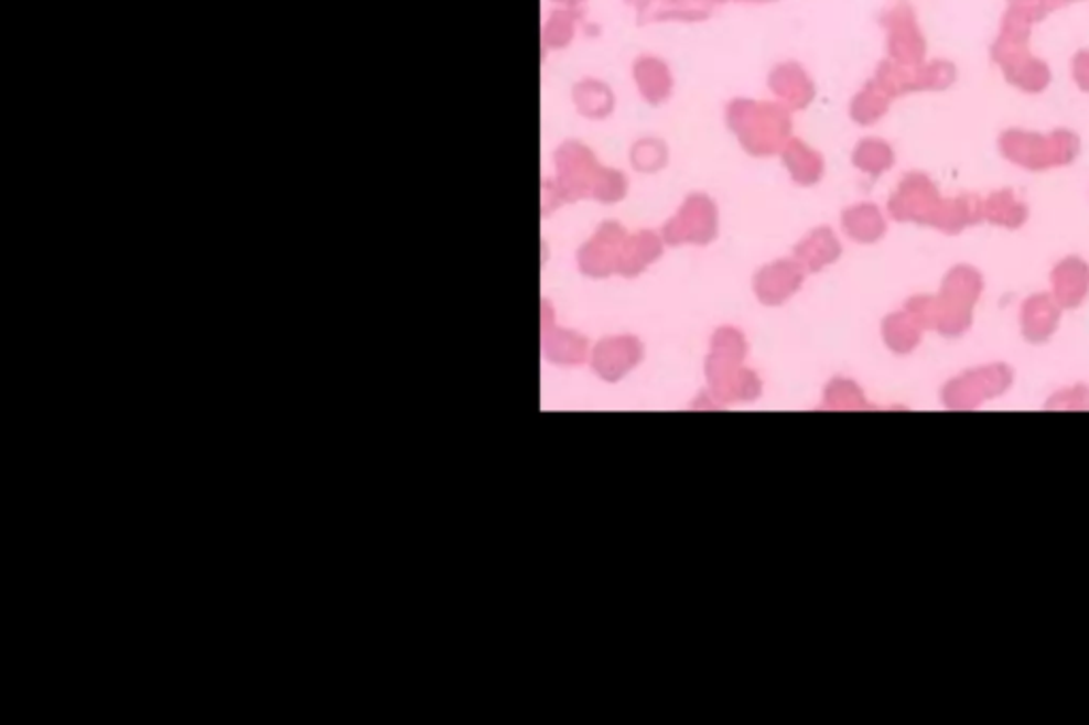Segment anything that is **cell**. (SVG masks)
<instances>
[{"instance_id":"cell-1","label":"cell","mask_w":1089,"mask_h":725,"mask_svg":"<svg viewBox=\"0 0 1089 725\" xmlns=\"http://www.w3.org/2000/svg\"><path fill=\"white\" fill-rule=\"evenodd\" d=\"M727 128L754 158L781 153L791 139V111L781 102L734 98L726 107Z\"/></svg>"},{"instance_id":"cell-2","label":"cell","mask_w":1089,"mask_h":725,"mask_svg":"<svg viewBox=\"0 0 1089 725\" xmlns=\"http://www.w3.org/2000/svg\"><path fill=\"white\" fill-rule=\"evenodd\" d=\"M1000 153L1026 169V171H1049L1068 166L1081 152V141L1070 130H1054L1049 134L1006 130L1000 134Z\"/></svg>"},{"instance_id":"cell-3","label":"cell","mask_w":1089,"mask_h":725,"mask_svg":"<svg viewBox=\"0 0 1089 725\" xmlns=\"http://www.w3.org/2000/svg\"><path fill=\"white\" fill-rule=\"evenodd\" d=\"M553 166L556 177L551 185L562 205L592 198L603 164L590 148L579 141H564L553 153Z\"/></svg>"},{"instance_id":"cell-4","label":"cell","mask_w":1089,"mask_h":725,"mask_svg":"<svg viewBox=\"0 0 1089 725\" xmlns=\"http://www.w3.org/2000/svg\"><path fill=\"white\" fill-rule=\"evenodd\" d=\"M947 198L938 194L937 183L924 173H908L887 201V212L896 221H915L938 228Z\"/></svg>"},{"instance_id":"cell-5","label":"cell","mask_w":1089,"mask_h":725,"mask_svg":"<svg viewBox=\"0 0 1089 725\" xmlns=\"http://www.w3.org/2000/svg\"><path fill=\"white\" fill-rule=\"evenodd\" d=\"M720 212L711 196L690 194L679 212L665 224L662 239L672 247L679 245H709L718 239Z\"/></svg>"},{"instance_id":"cell-6","label":"cell","mask_w":1089,"mask_h":725,"mask_svg":"<svg viewBox=\"0 0 1089 725\" xmlns=\"http://www.w3.org/2000/svg\"><path fill=\"white\" fill-rule=\"evenodd\" d=\"M873 82L894 100L908 91L949 88L956 82V66L945 61L928 62L917 66L883 61L878 64Z\"/></svg>"},{"instance_id":"cell-7","label":"cell","mask_w":1089,"mask_h":725,"mask_svg":"<svg viewBox=\"0 0 1089 725\" xmlns=\"http://www.w3.org/2000/svg\"><path fill=\"white\" fill-rule=\"evenodd\" d=\"M881 24L887 31L889 61L905 64V66L924 64L926 41L919 31L915 11L907 0L892 2L881 15Z\"/></svg>"},{"instance_id":"cell-8","label":"cell","mask_w":1089,"mask_h":725,"mask_svg":"<svg viewBox=\"0 0 1089 725\" xmlns=\"http://www.w3.org/2000/svg\"><path fill=\"white\" fill-rule=\"evenodd\" d=\"M628 239L619 221H605L592 235V239L579 249V269L590 277H608L617 272L619 253Z\"/></svg>"},{"instance_id":"cell-9","label":"cell","mask_w":1089,"mask_h":725,"mask_svg":"<svg viewBox=\"0 0 1089 725\" xmlns=\"http://www.w3.org/2000/svg\"><path fill=\"white\" fill-rule=\"evenodd\" d=\"M768 90L789 111L807 109L816 98V84L798 62H781L768 75Z\"/></svg>"},{"instance_id":"cell-10","label":"cell","mask_w":1089,"mask_h":725,"mask_svg":"<svg viewBox=\"0 0 1089 725\" xmlns=\"http://www.w3.org/2000/svg\"><path fill=\"white\" fill-rule=\"evenodd\" d=\"M626 2L635 7L638 24L670 22V20L702 22L713 11L711 0H626Z\"/></svg>"},{"instance_id":"cell-11","label":"cell","mask_w":1089,"mask_h":725,"mask_svg":"<svg viewBox=\"0 0 1089 725\" xmlns=\"http://www.w3.org/2000/svg\"><path fill=\"white\" fill-rule=\"evenodd\" d=\"M802 279H805V269L798 262L781 260V262L768 264L756 274V281H754L756 296L762 303L770 304V306L786 303L789 296H794L798 292V288L802 285Z\"/></svg>"},{"instance_id":"cell-12","label":"cell","mask_w":1089,"mask_h":725,"mask_svg":"<svg viewBox=\"0 0 1089 725\" xmlns=\"http://www.w3.org/2000/svg\"><path fill=\"white\" fill-rule=\"evenodd\" d=\"M643 358V347L635 336H613L601 340L594 351V368L601 377L615 381L633 370Z\"/></svg>"},{"instance_id":"cell-13","label":"cell","mask_w":1089,"mask_h":725,"mask_svg":"<svg viewBox=\"0 0 1089 725\" xmlns=\"http://www.w3.org/2000/svg\"><path fill=\"white\" fill-rule=\"evenodd\" d=\"M633 77H635L636 90L643 96V100L651 107H660L672 96V73L670 66L662 58L656 56H640L633 64Z\"/></svg>"},{"instance_id":"cell-14","label":"cell","mask_w":1089,"mask_h":725,"mask_svg":"<svg viewBox=\"0 0 1089 725\" xmlns=\"http://www.w3.org/2000/svg\"><path fill=\"white\" fill-rule=\"evenodd\" d=\"M781 160L786 164L789 177L802 187H811L823 180L826 173L823 155L800 139L791 137L787 141L786 148L781 150Z\"/></svg>"},{"instance_id":"cell-15","label":"cell","mask_w":1089,"mask_h":725,"mask_svg":"<svg viewBox=\"0 0 1089 725\" xmlns=\"http://www.w3.org/2000/svg\"><path fill=\"white\" fill-rule=\"evenodd\" d=\"M665 239H660L654 230H638L635 235H628L624 242V249L619 253L617 272L626 277H635L638 272L645 271L651 262H656L662 256Z\"/></svg>"},{"instance_id":"cell-16","label":"cell","mask_w":1089,"mask_h":725,"mask_svg":"<svg viewBox=\"0 0 1089 725\" xmlns=\"http://www.w3.org/2000/svg\"><path fill=\"white\" fill-rule=\"evenodd\" d=\"M794 253H796V262L805 271H821L823 267L832 264L841 256V242L830 228L821 226V228H816L807 239L798 242Z\"/></svg>"},{"instance_id":"cell-17","label":"cell","mask_w":1089,"mask_h":725,"mask_svg":"<svg viewBox=\"0 0 1089 725\" xmlns=\"http://www.w3.org/2000/svg\"><path fill=\"white\" fill-rule=\"evenodd\" d=\"M841 224L849 239L858 242H877L887 230L885 217L875 203L851 205L841 215Z\"/></svg>"},{"instance_id":"cell-18","label":"cell","mask_w":1089,"mask_h":725,"mask_svg":"<svg viewBox=\"0 0 1089 725\" xmlns=\"http://www.w3.org/2000/svg\"><path fill=\"white\" fill-rule=\"evenodd\" d=\"M573 102L579 116L587 120H605L615 109V94L601 79H581L573 88Z\"/></svg>"},{"instance_id":"cell-19","label":"cell","mask_w":1089,"mask_h":725,"mask_svg":"<svg viewBox=\"0 0 1089 725\" xmlns=\"http://www.w3.org/2000/svg\"><path fill=\"white\" fill-rule=\"evenodd\" d=\"M1089 269L1077 258H1068L1054 271V292L1064 306H1077L1086 299Z\"/></svg>"},{"instance_id":"cell-20","label":"cell","mask_w":1089,"mask_h":725,"mask_svg":"<svg viewBox=\"0 0 1089 725\" xmlns=\"http://www.w3.org/2000/svg\"><path fill=\"white\" fill-rule=\"evenodd\" d=\"M983 219L996 226L1020 228L1028 219V207L1011 190H1000L983 198Z\"/></svg>"},{"instance_id":"cell-21","label":"cell","mask_w":1089,"mask_h":725,"mask_svg":"<svg viewBox=\"0 0 1089 725\" xmlns=\"http://www.w3.org/2000/svg\"><path fill=\"white\" fill-rule=\"evenodd\" d=\"M851 164L871 177H881L896 164V153L889 143L881 139H862L853 148Z\"/></svg>"},{"instance_id":"cell-22","label":"cell","mask_w":1089,"mask_h":725,"mask_svg":"<svg viewBox=\"0 0 1089 725\" xmlns=\"http://www.w3.org/2000/svg\"><path fill=\"white\" fill-rule=\"evenodd\" d=\"M889 105H892V98L871 79L862 90L853 96V100L849 105V116L860 126H873L889 111Z\"/></svg>"},{"instance_id":"cell-23","label":"cell","mask_w":1089,"mask_h":725,"mask_svg":"<svg viewBox=\"0 0 1089 725\" xmlns=\"http://www.w3.org/2000/svg\"><path fill=\"white\" fill-rule=\"evenodd\" d=\"M1058 306L1045 296L1029 299L1024 306V333L1029 340H1045L1056 331Z\"/></svg>"},{"instance_id":"cell-24","label":"cell","mask_w":1089,"mask_h":725,"mask_svg":"<svg viewBox=\"0 0 1089 725\" xmlns=\"http://www.w3.org/2000/svg\"><path fill=\"white\" fill-rule=\"evenodd\" d=\"M583 20V11L575 9H558L553 11L543 26V47L549 50H562L575 39L576 24Z\"/></svg>"},{"instance_id":"cell-25","label":"cell","mask_w":1089,"mask_h":725,"mask_svg":"<svg viewBox=\"0 0 1089 725\" xmlns=\"http://www.w3.org/2000/svg\"><path fill=\"white\" fill-rule=\"evenodd\" d=\"M883 336L894 351L907 354L921 336V322L910 311L892 315L883 324Z\"/></svg>"},{"instance_id":"cell-26","label":"cell","mask_w":1089,"mask_h":725,"mask_svg":"<svg viewBox=\"0 0 1089 725\" xmlns=\"http://www.w3.org/2000/svg\"><path fill=\"white\" fill-rule=\"evenodd\" d=\"M544 354L560 364H581L587 356V343L579 334L556 331L544 336Z\"/></svg>"},{"instance_id":"cell-27","label":"cell","mask_w":1089,"mask_h":725,"mask_svg":"<svg viewBox=\"0 0 1089 725\" xmlns=\"http://www.w3.org/2000/svg\"><path fill=\"white\" fill-rule=\"evenodd\" d=\"M630 164H633L636 173H643V175H651V173L662 171L668 164V148H666L665 141L654 139V137L636 141L633 150H630Z\"/></svg>"},{"instance_id":"cell-28","label":"cell","mask_w":1089,"mask_h":725,"mask_svg":"<svg viewBox=\"0 0 1089 725\" xmlns=\"http://www.w3.org/2000/svg\"><path fill=\"white\" fill-rule=\"evenodd\" d=\"M630 190V182L628 177L617 171V169H611V166H603L601 175H599V182L594 185V194L592 198L599 201V203H605V205H615L619 201L626 198Z\"/></svg>"},{"instance_id":"cell-29","label":"cell","mask_w":1089,"mask_h":725,"mask_svg":"<svg viewBox=\"0 0 1089 725\" xmlns=\"http://www.w3.org/2000/svg\"><path fill=\"white\" fill-rule=\"evenodd\" d=\"M1066 2H1070V0H1009V11H1013L1015 15L1026 20L1028 24H1034V22L1043 20L1049 11L1058 9Z\"/></svg>"},{"instance_id":"cell-30","label":"cell","mask_w":1089,"mask_h":725,"mask_svg":"<svg viewBox=\"0 0 1089 725\" xmlns=\"http://www.w3.org/2000/svg\"><path fill=\"white\" fill-rule=\"evenodd\" d=\"M1072 77L1081 90L1089 91V52H1081L1075 56Z\"/></svg>"},{"instance_id":"cell-31","label":"cell","mask_w":1089,"mask_h":725,"mask_svg":"<svg viewBox=\"0 0 1089 725\" xmlns=\"http://www.w3.org/2000/svg\"><path fill=\"white\" fill-rule=\"evenodd\" d=\"M556 2L564 4L567 9H575V11H581V7H583V2H585V0H556Z\"/></svg>"},{"instance_id":"cell-32","label":"cell","mask_w":1089,"mask_h":725,"mask_svg":"<svg viewBox=\"0 0 1089 725\" xmlns=\"http://www.w3.org/2000/svg\"><path fill=\"white\" fill-rule=\"evenodd\" d=\"M738 2H773V0H738Z\"/></svg>"}]
</instances>
